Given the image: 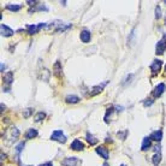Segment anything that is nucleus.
I'll return each instance as SVG.
<instances>
[{"instance_id": "f257e3e1", "label": "nucleus", "mask_w": 166, "mask_h": 166, "mask_svg": "<svg viewBox=\"0 0 166 166\" xmlns=\"http://www.w3.org/2000/svg\"><path fill=\"white\" fill-rule=\"evenodd\" d=\"M5 136L8 138V141H10V142H15V141L19 137V130H18L17 128L12 127V128H10V129L6 131Z\"/></svg>"}, {"instance_id": "f03ea898", "label": "nucleus", "mask_w": 166, "mask_h": 166, "mask_svg": "<svg viewBox=\"0 0 166 166\" xmlns=\"http://www.w3.org/2000/svg\"><path fill=\"white\" fill-rule=\"evenodd\" d=\"M51 140L57 141V142H59V143H65V142H66V136L63 134L62 130H56V131H53L52 135H51Z\"/></svg>"}, {"instance_id": "7ed1b4c3", "label": "nucleus", "mask_w": 166, "mask_h": 166, "mask_svg": "<svg viewBox=\"0 0 166 166\" xmlns=\"http://www.w3.org/2000/svg\"><path fill=\"white\" fill-rule=\"evenodd\" d=\"M46 27H47V23H40V24H37V25L30 24V25H27V33L30 34V35H34V34L39 33L42 28L46 29Z\"/></svg>"}, {"instance_id": "20e7f679", "label": "nucleus", "mask_w": 166, "mask_h": 166, "mask_svg": "<svg viewBox=\"0 0 166 166\" xmlns=\"http://www.w3.org/2000/svg\"><path fill=\"white\" fill-rule=\"evenodd\" d=\"M81 164V160L77 157H67L62 161L63 166H77Z\"/></svg>"}, {"instance_id": "39448f33", "label": "nucleus", "mask_w": 166, "mask_h": 166, "mask_svg": "<svg viewBox=\"0 0 166 166\" xmlns=\"http://www.w3.org/2000/svg\"><path fill=\"white\" fill-rule=\"evenodd\" d=\"M70 148H71L72 151L80 152V151H83V149H84V144H83V142H82L81 140L76 138V140H73V141L71 142V144H70Z\"/></svg>"}, {"instance_id": "423d86ee", "label": "nucleus", "mask_w": 166, "mask_h": 166, "mask_svg": "<svg viewBox=\"0 0 166 166\" xmlns=\"http://www.w3.org/2000/svg\"><path fill=\"white\" fill-rule=\"evenodd\" d=\"M165 90H166L165 83H159V84L154 88V90H153V97H154V98H160V97L164 94Z\"/></svg>"}, {"instance_id": "0eeeda50", "label": "nucleus", "mask_w": 166, "mask_h": 166, "mask_svg": "<svg viewBox=\"0 0 166 166\" xmlns=\"http://www.w3.org/2000/svg\"><path fill=\"white\" fill-rule=\"evenodd\" d=\"M166 51V40L161 39L158 41L157 46H155V53L157 54H164V52Z\"/></svg>"}, {"instance_id": "6e6552de", "label": "nucleus", "mask_w": 166, "mask_h": 166, "mask_svg": "<svg viewBox=\"0 0 166 166\" xmlns=\"http://www.w3.org/2000/svg\"><path fill=\"white\" fill-rule=\"evenodd\" d=\"M161 65H163V62L161 60H159V59H157V60H154L152 64H151V71H152V73L153 75H155V73H158L159 71H160V69H161Z\"/></svg>"}, {"instance_id": "1a4fd4ad", "label": "nucleus", "mask_w": 166, "mask_h": 166, "mask_svg": "<svg viewBox=\"0 0 166 166\" xmlns=\"http://www.w3.org/2000/svg\"><path fill=\"white\" fill-rule=\"evenodd\" d=\"M2 81H4V83L7 86V88H8V90H10V86H11V83L13 82V72H11V71L6 72V73L2 76Z\"/></svg>"}, {"instance_id": "9d476101", "label": "nucleus", "mask_w": 166, "mask_h": 166, "mask_svg": "<svg viewBox=\"0 0 166 166\" xmlns=\"http://www.w3.org/2000/svg\"><path fill=\"white\" fill-rule=\"evenodd\" d=\"M97 153L99 154L101 158H103L105 160H107L108 159V149L105 147V146H98L97 147Z\"/></svg>"}, {"instance_id": "9b49d317", "label": "nucleus", "mask_w": 166, "mask_h": 166, "mask_svg": "<svg viewBox=\"0 0 166 166\" xmlns=\"http://www.w3.org/2000/svg\"><path fill=\"white\" fill-rule=\"evenodd\" d=\"M0 32H1V35H2L4 37H8V36H12V35H13V30H12L11 28H8L7 25H5V24H1V25H0Z\"/></svg>"}, {"instance_id": "f8f14e48", "label": "nucleus", "mask_w": 166, "mask_h": 166, "mask_svg": "<svg viewBox=\"0 0 166 166\" xmlns=\"http://www.w3.org/2000/svg\"><path fill=\"white\" fill-rule=\"evenodd\" d=\"M80 37H81V41L83 43H88V42H90L92 34H90V32H88V30H82L81 34H80Z\"/></svg>"}, {"instance_id": "ddd939ff", "label": "nucleus", "mask_w": 166, "mask_h": 166, "mask_svg": "<svg viewBox=\"0 0 166 166\" xmlns=\"http://www.w3.org/2000/svg\"><path fill=\"white\" fill-rule=\"evenodd\" d=\"M151 147H152L151 138L149 137H144L143 141H142V144H141V151L142 152H147L148 149H151Z\"/></svg>"}, {"instance_id": "4468645a", "label": "nucleus", "mask_w": 166, "mask_h": 166, "mask_svg": "<svg viewBox=\"0 0 166 166\" xmlns=\"http://www.w3.org/2000/svg\"><path fill=\"white\" fill-rule=\"evenodd\" d=\"M149 138L153 140V141H157V142H160L161 138H163V131H161V130L153 131V133L149 135Z\"/></svg>"}, {"instance_id": "2eb2a0df", "label": "nucleus", "mask_w": 166, "mask_h": 166, "mask_svg": "<svg viewBox=\"0 0 166 166\" xmlns=\"http://www.w3.org/2000/svg\"><path fill=\"white\" fill-rule=\"evenodd\" d=\"M53 73L57 77H62V64H60V62H56V64L53 66Z\"/></svg>"}, {"instance_id": "dca6fc26", "label": "nucleus", "mask_w": 166, "mask_h": 166, "mask_svg": "<svg viewBox=\"0 0 166 166\" xmlns=\"http://www.w3.org/2000/svg\"><path fill=\"white\" fill-rule=\"evenodd\" d=\"M105 86H106V82H105V83H102L101 86H97V87H94V88L92 89V92L89 93V95H90V97H94V95H97V94H99V93H101Z\"/></svg>"}, {"instance_id": "f3484780", "label": "nucleus", "mask_w": 166, "mask_h": 166, "mask_svg": "<svg viewBox=\"0 0 166 166\" xmlns=\"http://www.w3.org/2000/svg\"><path fill=\"white\" fill-rule=\"evenodd\" d=\"M65 101L67 103H77V102H80V98L77 95H67L65 98Z\"/></svg>"}, {"instance_id": "a211bd4d", "label": "nucleus", "mask_w": 166, "mask_h": 166, "mask_svg": "<svg viewBox=\"0 0 166 166\" xmlns=\"http://www.w3.org/2000/svg\"><path fill=\"white\" fill-rule=\"evenodd\" d=\"M36 136H37V130H36V129H29V130L25 133V138H28V140L35 138Z\"/></svg>"}, {"instance_id": "6ab92c4d", "label": "nucleus", "mask_w": 166, "mask_h": 166, "mask_svg": "<svg viewBox=\"0 0 166 166\" xmlns=\"http://www.w3.org/2000/svg\"><path fill=\"white\" fill-rule=\"evenodd\" d=\"M152 161H153V165L154 166H159V164L161 163V154H160V153H155V154L153 155Z\"/></svg>"}, {"instance_id": "aec40b11", "label": "nucleus", "mask_w": 166, "mask_h": 166, "mask_svg": "<svg viewBox=\"0 0 166 166\" xmlns=\"http://www.w3.org/2000/svg\"><path fill=\"white\" fill-rule=\"evenodd\" d=\"M86 138H87V141H88V143L89 144H92V146H94V144H97V142H98V140L92 135L90 133H87L86 135Z\"/></svg>"}, {"instance_id": "412c9836", "label": "nucleus", "mask_w": 166, "mask_h": 166, "mask_svg": "<svg viewBox=\"0 0 166 166\" xmlns=\"http://www.w3.org/2000/svg\"><path fill=\"white\" fill-rule=\"evenodd\" d=\"M6 8H7V10H10V11L17 12V11H19V10L22 8V5H12V4H8V5L6 6Z\"/></svg>"}, {"instance_id": "4be33fe9", "label": "nucleus", "mask_w": 166, "mask_h": 166, "mask_svg": "<svg viewBox=\"0 0 166 166\" xmlns=\"http://www.w3.org/2000/svg\"><path fill=\"white\" fill-rule=\"evenodd\" d=\"M45 117H46V114H45L43 112H39V113H36V116L34 117V120H35L36 123H39V122L43 120V119H45Z\"/></svg>"}, {"instance_id": "5701e85b", "label": "nucleus", "mask_w": 166, "mask_h": 166, "mask_svg": "<svg viewBox=\"0 0 166 166\" xmlns=\"http://www.w3.org/2000/svg\"><path fill=\"white\" fill-rule=\"evenodd\" d=\"M34 112V108H27V110H24V112H23V117L24 118H29L32 114H33Z\"/></svg>"}, {"instance_id": "b1692460", "label": "nucleus", "mask_w": 166, "mask_h": 166, "mask_svg": "<svg viewBox=\"0 0 166 166\" xmlns=\"http://www.w3.org/2000/svg\"><path fill=\"white\" fill-rule=\"evenodd\" d=\"M155 18H157V19H160V18H161V8H160L159 5H157V7H155Z\"/></svg>"}, {"instance_id": "393cba45", "label": "nucleus", "mask_w": 166, "mask_h": 166, "mask_svg": "<svg viewBox=\"0 0 166 166\" xmlns=\"http://www.w3.org/2000/svg\"><path fill=\"white\" fill-rule=\"evenodd\" d=\"M24 146H25V144H24V142H21V143H19V144H18V146L16 147V151H17V154H19V153H21V152L23 151V148H24Z\"/></svg>"}, {"instance_id": "a878e982", "label": "nucleus", "mask_w": 166, "mask_h": 166, "mask_svg": "<svg viewBox=\"0 0 166 166\" xmlns=\"http://www.w3.org/2000/svg\"><path fill=\"white\" fill-rule=\"evenodd\" d=\"M112 112H113V107L107 108V112H106V116H105V122H106V123L108 122V114L111 116V114H112Z\"/></svg>"}, {"instance_id": "bb28decb", "label": "nucleus", "mask_w": 166, "mask_h": 166, "mask_svg": "<svg viewBox=\"0 0 166 166\" xmlns=\"http://www.w3.org/2000/svg\"><path fill=\"white\" fill-rule=\"evenodd\" d=\"M117 135H118V137H120L122 140H125V137H127V135H128V131H127V130H125L124 133H119V131H118Z\"/></svg>"}, {"instance_id": "cd10ccee", "label": "nucleus", "mask_w": 166, "mask_h": 166, "mask_svg": "<svg viewBox=\"0 0 166 166\" xmlns=\"http://www.w3.org/2000/svg\"><path fill=\"white\" fill-rule=\"evenodd\" d=\"M153 102H154L153 100H152V99H149V101H144V106H151V105H152Z\"/></svg>"}, {"instance_id": "c85d7f7f", "label": "nucleus", "mask_w": 166, "mask_h": 166, "mask_svg": "<svg viewBox=\"0 0 166 166\" xmlns=\"http://www.w3.org/2000/svg\"><path fill=\"white\" fill-rule=\"evenodd\" d=\"M154 148H155V149H154V151H155V153H160V148H161V147H160L159 144H157Z\"/></svg>"}, {"instance_id": "c756f323", "label": "nucleus", "mask_w": 166, "mask_h": 166, "mask_svg": "<svg viewBox=\"0 0 166 166\" xmlns=\"http://www.w3.org/2000/svg\"><path fill=\"white\" fill-rule=\"evenodd\" d=\"M40 166H53V164L52 163H46V164H42V165Z\"/></svg>"}, {"instance_id": "7c9ffc66", "label": "nucleus", "mask_w": 166, "mask_h": 166, "mask_svg": "<svg viewBox=\"0 0 166 166\" xmlns=\"http://www.w3.org/2000/svg\"><path fill=\"white\" fill-rule=\"evenodd\" d=\"M4 70H5V65H4V64H1V71L4 72Z\"/></svg>"}, {"instance_id": "2f4dec72", "label": "nucleus", "mask_w": 166, "mask_h": 166, "mask_svg": "<svg viewBox=\"0 0 166 166\" xmlns=\"http://www.w3.org/2000/svg\"><path fill=\"white\" fill-rule=\"evenodd\" d=\"M102 166H110V165H108L107 163H105V164H103V165H102Z\"/></svg>"}, {"instance_id": "473e14b6", "label": "nucleus", "mask_w": 166, "mask_h": 166, "mask_svg": "<svg viewBox=\"0 0 166 166\" xmlns=\"http://www.w3.org/2000/svg\"><path fill=\"white\" fill-rule=\"evenodd\" d=\"M120 166H127V165H124V164H122V165H120Z\"/></svg>"}, {"instance_id": "72a5a7b5", "label": "nucleus", "mask_w": 166, "mask_h": 166, "mask_svg": "<svg viewBox=\"0 0 166 166\" xmlns=\"http://www.w3.org/2000/svg\"><path fill=\"white\" fill-rule=\"evenodd\" d=\"M165 70H166V66H165Z\"/></svg>"}, {"instance_id": "f704fd0d", "label": "nucleus", "mask_w": 166, "mask_h": 166, "mask_svg": "<svg viewBox=\"0 0 166 166\" xmlns=\"http://www.w3.org/2000/svg\"><path fill=\"white\" fill-rule=\"evenodd\" d=\"M165 24H166V22H165Z\"/></svg>"}, {"instance_id": "c9c22d12", "label": "nucleus", "mask_w": 166, "mask_h": 166, "mask_svg": "<svg viewBox=\"0 0 166 166\" xmlns=\"http://www.w3.org/2000/svg\"><path fill=\"white\" fill-rule=\"evenodd\" d=\"M22 166H24V165H22Z\"/></svg>"}]
</instances>
